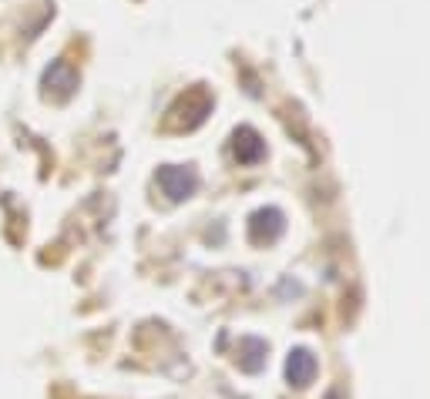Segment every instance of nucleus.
Here are the masks:
<instances>
[{"mask_svg": "<svg viewBox=\"0 0 430 399\" xmlns=\"http://www.w3.org/2000/svg\"><path fill=\"white\" fill-rule=\"evenodd\" d=\"M286 372H289V379L296 386H306L313 379V372H316V362H313V356H309L306 349H296L289 359V366H286Z\"/></svg>", "mask_w": 430, "mask_h": 399, "instance_id": "nucleus-1", "label": "nucleus"}]
</instances>
